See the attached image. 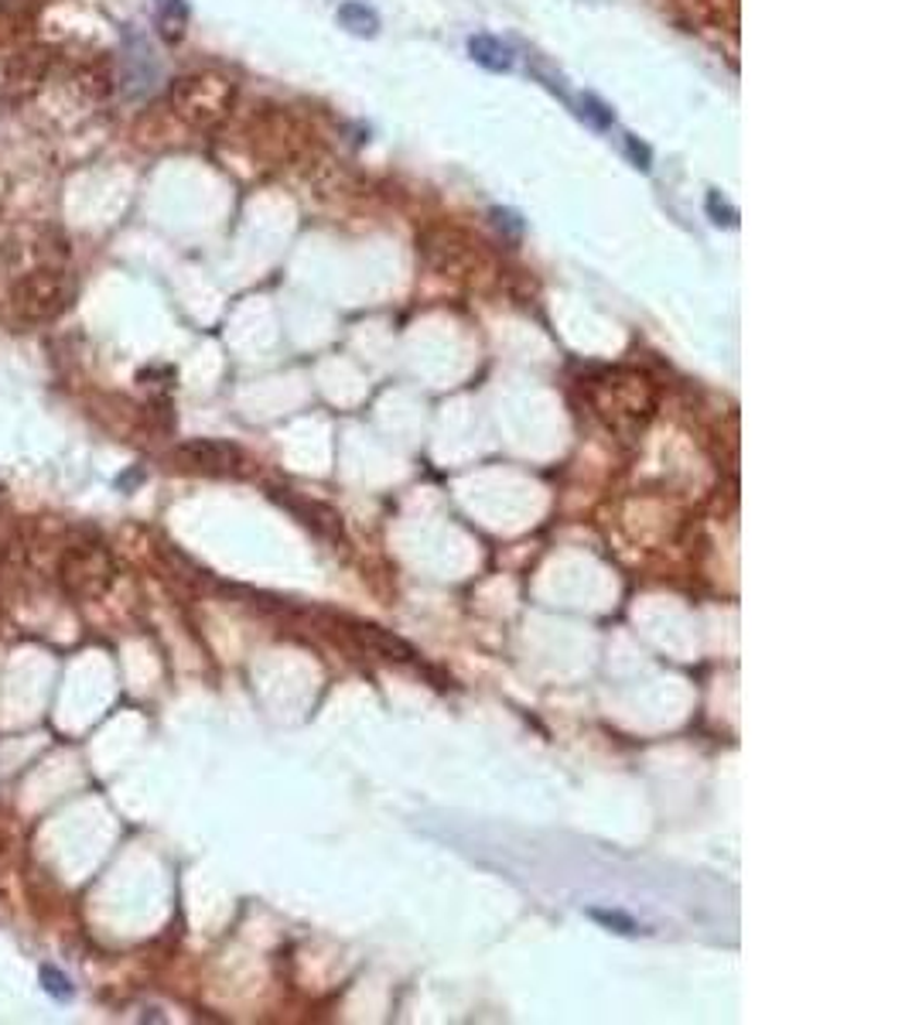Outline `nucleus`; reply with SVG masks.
<instances>
[{"instance_id":"1","label":"nucleus","mask_w":912,"mask_h":1025,"mask_svg":"<svg viewBox=\"0 0 912 1025\" xmlns=\"http://www.w3.org/2000/svg\"><path fill=\"white\" fill-rule=\"evenodd\" d=\"M168 99H171L174 117L195 126V131H216V126L226 123L233 113L236 83L222 72L202 69V72L179 75V80L171 83Z\"/></svg>"},{"instance_id":"2","label":"nucleus","mask_w":912,"mask_h":1025,"mask_svg":"<svg viewBox=\"0 0 912 1025\" xmlns=\"http://www.w3.org/2000/svg\"><path fill=\"white\" fill-rule=\"evenodd\" d=\"M72 298L75 285L62 267H38L14 285L11 308L21 322H56L69 312Z\"/></svg>"},{"instance_id":"3","label":"nucleus","mask_w":912,"mask_h":1025,"mask_svg":"<svg viewBox=\"0 0 912 1025\" xmlns=\"http://www.w3.org/2000/svg\"><path fill=\"white\" fill-rule=\"evenodd\" d=\"M117 578V560L104 544H72L59 557V581L80 602L99 599L110 592Z\"/></svg>"},{"instance_id":"4","label":"nucleus","mask_w":912,"mask_h":1025,"mask_svg":"<svg viewBox=\"0 0 912 1025\" xmlns=\"http://www.w3.org/2000/svg\"><path fill=\"white\" fill-rule=\"evenodd\" d=\"M56 65V51L45 45H28L17 48L14 56L4 62V89L17 93V96H32L41 89V83L52 75Z\"/></svg>"},{"instance_id":"5","label":"nucleus","mask_w":912,"mask_h":1025,"mask_svg":"<svg viewBox=\"0 0 912 1025\" xmlns=\"http://www.w3.org/2000/svg\"><path fill=\"white\" fill-rule=\"evenodd\" d=\"M179 461L185 469H195V472H212V475H222V472H236L240 469V448L226 445V442H189L179 448Z\"/></svg>"},{"instance_id":"6","label":"nucleus","mask_w":912,"mask_h":1025,"mask_svg":"<svg viewBox=\"0 0 912 1025\" xmlns=\"http://www.w3.org/2000/svg\"><path fill=\"white\" fill-rule=\"evenodd\" d=\"M469 56L489 72H510L513 69V48L493 38V35H472L469 38Z\"/></svg>"},{"instance_id":"7","label":"nucleus","mask_w":912,"mask_h":1025,"mask_svg":"<svg viewBox=\"0 0 912 1025\" xmlns=\"http://www.w3.org/2000/svg\"><path fill=\"white\" fill-rule=\"evenodd\" d=\"M339 24L356 38H376L379 14L369 4H363V0H345V4L339 8Z\"/></svg>"},{"instance_id":"8","label":"nucleus","mask_w":912,"mask_h":1025,"mask_svg":"<svg viewBox=\"0 0 912 1025\" xmlns=\"http://www.w3.org/2000/svg\"><path fill=\"white\" fill-rule=\"evenodd\" d=\"M189 28V4L185 0H158V32L165 41H182Z\"/></svg>"},{"instance_id":"9","label":"nucleus","mask_w":912,"mask_h":1025,"mask_svg":"<svg viewBox=\"0 0 912 1025\" xmlns=\"http://www.w3.org/2000/svg\"><path fill=\"white\" fill-rule=\"evenodd\" d=\"M581 117H585V120L595 126V131H608V126H612V120H616V113L608 110L598 96H585V99H581Z\"/></svg>"},{"instance_id":"10","label":"nucleus","mask_w":912,"mask_h":1025,"mask_svg":"<svg viewBox=\"0 0 912 1025\" xmlns=\"http://www.w3.org/2000/svg\"><path fill=\"white\" fill-rule=\"evenodd\" d=\"M707 216H712L718 226H739V209L734 205H728L725 202V195L721 192H707Z\"/></svg>"},{"instance_id":"11","label":"nucleus","mask_w":912,"mask_h":1025,"mask_svg":"<svg viewBox=\"0 0 912 1025\" xmlns=\"http://www.w3.org/2000/svg\"><path fill=\"white\" fill-rule=\"evenodd\" d=\"M41 985H45V991L52 994V998H59V1002H65V998H72V985H69V978L62 970H56V967H41Z\"/></svg>"},{"instance_id":"12","label":"nucleus","mask_w":912,"mask_h":1025,"mask_svg":"<svg viewBox=\"0 0 912 1025\" xmlns=\"http://www.w3.org/2000/svg\"><path fill=\"white\" fill-rule=\"evenodd\" d=\"M622 144H625L629 161L636 165L640 171H649V165H653V154H649V147H646L640 137H632V134H625V137H622Z\"/></svg>"},{"instance_id":"13","label":"nucleus","mask_w":912,"mask_h":1025,"mask_svg":"<svg viewBox=\"0 0 912 1025\" xmlns=\"http://www.w3.org/2000/svg\"><path fill=\"white\" fill-rule=\"evenodd\" d=\"M493 222H496L499 229H510V233H523V222H520V216H516V213H510V209H493Z\"/></svg>"},{"instance_id":"14","label":"nucleus","mask_w":912,"mask_h":1025,"mask_svg":"<svg viewBox=\"0 0 912 1025\" xmlns=\"http://www.w3.org/2000/svg\"><path fill=\"white\" fill-rule=\"evenodd\" d=\"M8 855H11V848H8V837H4V834H0V868H4V865H8Z\"/></svg>"}]
</instances>
